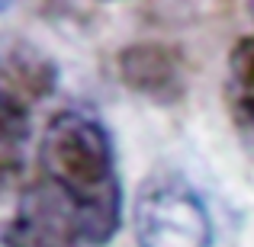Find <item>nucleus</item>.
I'll use <instances>...</instances> for the list:
<instances>
[{
  "instance_id": "nucleus-1",
  "label": "nucleus",
  "mask_w": 254,
  "mask_h": 247,
  "mask_svg": "<svg viewBox=\"0 0 254 247\" xmlns=\"http://www.w3.org/2000/svg\"><path fill=\"white\" fill-rule=\"evenodd\" d=\"M84 235L103 247L123 225V177L113 135L90 109H62L39 142V177L32 180Z\"/></svg>"
},
{
  "instance_id": "nucleus-2",
  "label": "nucleus",
  "mask_w": 254,
  "mask_h": 247,
  "mask_svg": "<svg viewBox=\"0 0 254 247\" xmlns=\"http://www.w3.org/2000/svg\"><path fill=\"white\" fill-rule=\"evenodd\" d=\"M138 247H212V218L203 196L180 173H155L132 209Z\"/></svg>"
},
{
  "instance_id": "nucleus-3",
  "label": "nucleus",
  "mask_w": 254,
  "mask_h": 247,
  "mask_svg": "<svg viewBox=\"0 0 254 247\" xmlns=\"http://www.w3.org/2000/svg\"><path fill=\"white\" fill-rule=\"evenodd\" d=\"M116 74L126 90L158 106L187 97V61L168 42H135L116 55Z\"/></svg>"
},
{
  "instance_id": "nucleus-4",
  "label": "nucleus",
  "mask_w": 254,
  "mask_h": 247,
  "mask_svg": "<svg viewBox=\"0 0 254 247\" xmlns=\"http://www.w3.org/2000/svg\"><path fill=\"white\" fill-rule=\"evenodd\" d=\"M3 247H87L77 225L39 190L29 183V190L19 196L10 222L0 231Z\"/></svg>"
},
{
  "instance_id": "nucleus-5",
  "label": "nucleus",
  "mask_w": 254,
  "mask_h": 247,
  "mask_svg": "<svg viewBox=\"0 0 254 247\" xmlns=\"http://www.w3.org/2000/svg\"><path fill=\"white\" fill-rule=\"evenodd\" d=\"M0 87L32 106L52 97V90L58 87V64L36 45L13 42L0 49Z\"/></svg>"
},
{
  "instance_id": "nucleus-6",
  "label": "nucleus",
  "mask_w": 254,
  "mask_h": 247,
  "mask_svg": "<svg viewBox=\"0 0 254 247\" xmlns=\"http://www.w3.org/2000/svg\"><path fill=\"white\" fill-rule=\"evenodd\" d=\"M29 103L0 87V193L19 177L29 148Z\"/></svg>"
},
{
  "instance_id": "nucleus-7",
  "label": "nucleus",
  "mask_w": 254,
  "mask_h": 247,
  "mask_svg": "<svg viewBox=\"0 0 254 247\" xmlns=\"http://www.w3.org/2000/svg\"><path fill=\"white\" fill-rule=\"evenodd\" d=\"M225 106L242 129L254 132V36H245L229 51L225 68Z\"/></svg>"
},
{
  "instance_id": "nucleus-8",
  "label": "nucleus",
  "mask_w": 254,
  "mask_h": 247,
  "mask_svg": "<svg viewBox=\"0 0 254 247\" xmlns=\"http://www.w3.org/2000/svg\"><path fill=\"white\" fill-rule=\"evenodd\" d=\"M13 3H16V0H0V13H6V10H10Z\"/></svg>"
},
{
  "instance_id": "nucleus-9",
  "label": "nucleus",
  "mask_w": 254,
  "mask_h": 247,
  "mask_svg": "<svg viewBox=\"0 0 254 247\" xmlns=\"http://www.w3.org/2000/svg\"><path fill=\"white\" fill-rule=\"evenodd\" d=\"M251 16H254V0H251Z\"/></svg>"
}]
</instances>
